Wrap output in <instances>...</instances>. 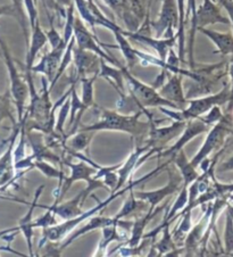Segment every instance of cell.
I'll list each match as a JSON object with an SVG mask.
<instances>
[{
    "label": "cell",
    "mask_w": 233,
    "mask_h": 257,
    "mask_svg": "<svg viewBox=\"0 0 233 257\" xmlns=\"http://www.w3.org/2000/svg\"><path fill=\"white\" fill-rule=\"evenodd\" d=\"M101 118L93 124L89 125H81L77 131H121L131 135L136 138H142L145 134H149L150 122L145 123L140 121V116L145 114L147 117L152 116V114L147 110L139 109L132 115H125L120 112L106 109L100 107Z\"/></svg>",
    "instance_id": "obj_1"
},
{
    "label": "cell",
    "mask_w": 233,
    "mask_h": 257,
    "mask_svg": "<svg viewBox=\"0 0 233 257\" xmlns=\"http://www.w3.org/2000/svg\"><path fill=\"white\" fill-rule=\"evenodd\" d=\"M163 169H164V166H159V168H157L156 170H154L153 172H150L149 174H147L146 177L141 178L139 180H137V181H132V182L129 183L127 187H123L121 190L116 191V192H113V194H110V196L108 197V198H107L106 200H103V201H98L97 197L94 196V195H92V197H94V198H96V200H97V205L93 208L89 209V211L84 212V213H82L81 215H79V216L70 218V220L64 221L63 223L51 225V226H49V228L44 229V231H42V239H41L40 243H39V249H41V248L44 247V243H46L47 241H59L60 239L65 237V235L68 232H71L73 229H75L77 225L81 224L82 222L87 221L88 218L93 216L96 213L100 212V211H103V209H105L107 206H108V205L111 203V201H114L116 198H119L120 196L124 195L127 191H130L136 186L140 185V183L142 181H145V180L152 178L153 175H156L157 173H159V171H162Z\"/></svg>",
    "instance_id": "obj_2"
},
{
    "label": "cell",
    "mask_w": 233,
    "mask_h": 257,
    "mask_svg": "<svg viewBox=\"0 0 233 257\" xmlns=\"http://www.w3.org/2000/svg\"><path fill=\"white\" fill-rule=\"evenodd\" d=\"M228 100H230V87L227 84H224L221 91L217 93L189 99V104L184 109H167V107H158V109L175 121L188 122L190 119L199 118L202 115L208 113L214 106L227 104Z\"/></svg>",
    "instance_id": "obj_3"
},
{
    "label": "cell",
    "mask_w": 233,
    "mask_h": 257,
    "mask_svg": "<svg viewBox=\"0 0 233 257\" xmlns=\"http://www.w3.org/2000/svg\"><path fill=\"white\" fill-rule=\"evenodd\" d=\"M0 48H2L3 58L5 61L8 75H10L11 81V95L13 98V101L16 106L17 110V122L21 123L23 119V116L25 114V102H27L28 97H30V90L29 84L27 82V79H23L21 73L19 72L16 67L15 61L13 59L11 51L8 49L6 42L2 39L0 37Z\"/></svg>",
    "instance_id": "obj_4"
},
{
    "label": "cell",
    "mask_w": 233,
    "mask_h": 257,
    "mask_svg": "<svg viewBox=\"0 0 233 257\" xmlns=\"http://www.w3.org/2000/svg\"><path fill=\"white\" fill-rule=\"evenodd\" d=\"M122 70L124 79L127 81L129 89H130V95L135 98L137 104L140 106L142 110H146V108H154V107H167V108L179 110L178 106L163 98L158 93V90L155 89L153 85L146 84L135 78L129 72L128 67L123 66Z\"/></svg>",
    "instance_id": "obj_5"
},
{
    "label": "cell",
    "mask_w": 233,
    "mask_h": 257,
    "mask_svg": "<svg viewBox=\"0 0 233 257\" xmlns=\"http://www.w3.org/2000/svg\"><path fill=\"white\" fill-rule=\"evenodd\" d=\"M231 24L228 17L223 16L221 8L215 3V0H204L199 8H197L196 21L193 27L190 29V45H189V64L191 70H195V61H193V42H195L196 32L200 29L214 24Z\"/></svg>",
    "instance_id": "obj_6"
},
{
    "label": "cell",
    "mask_w": 233,
    "mask_h": 257,
    "mask_svg": "<svg viewBox=\"0 0 233 257\" xmlns=\"http://www.w3.org/2000/svg\"><path fill=\"white\" fill-rule=\"evenodd\" d=\"M230 121L226 118V116H224L223 119L214 124L209 130L208 135H207L201 148L191 160L192 165L196 166V168H199V165L211 153L221 147L226 136L230 134Z\"/></svg>",
    "instance_id": "obj_7"
},
{
    "label": "cell",
    "mask_w": 233,
    "mask_h": 257,
    "mask_svg": "<svg viewBox=\"0 0 233 257\" xmlns=\"http://www.w3.org/2000/svg\"><path fill=\"white\" fill-rule=\"evenodd\" d=\"M74 37H75L76 46L79 47V48L94 53L100 58L105 59V61L111 64V65L118 66L120 68L123 67L122 64H121L118 59H116L114 56H111L110 54H107L106 51L101 48L102 46H106V45L99 42V40L96 38V34H92L90 32L89 30L85 28V25L79 19V17H75Z\"/></svg>",
    "instance_id": "obj_8"
},
{
    "label": "cell",
    "mask_w": 233,
    "mask_h": 257,
    "mask_svg": "<svg viewBox=\"0 0 233 257\" xmlns=\"http://www.w3.org/2000/svg\"><path fill=\"white\" fill-rule=\"evenodd\" d=\"M156 38L173 37L174 30L179 29V11L176 0H163L158 19L152 22Z\"/></svg>",
    "instance_id": "obj_9"
},
{
    "label": "cell",
    "mask_w": 233,
    "mask_h": 257,
    "mask_svg": "<svg viewBox=\"0 0 233 257\" xmlns=\"http://www.w3.org/2000/svg\"><path fill=\"white\" fill-rule=\"evenodd\" d=\"M63 164L68 166L71 170V175L70 177H66L64 179L62 186H58L57 190L55 192L56 200L55 203L59 204L60 200L64 198V196L66 195V192L70 190L72 185L76 181H80V180H83L87 183L91 182L93 180V175L97 172L96 168H93L92 165L88 164L87 162L80 161L79 163H71L70 161L63 160Z\"/></svg>",
    "instance_id": "obj_10"
},
{
    "label": "cell",
    "mask_w": 233,
    "mask_h": 257,
    "mask_svg": "<svg viewBox=\"0 0 233 257\" xmlns=\"http://www.w3.org/2000/svg\"><path fill=\"white\" fill-rule=\"evenodd\" d=\"M149 138L146 141V144L149 145L152 148H158L161 152L164 151V146L182 134L185 125H187V122L175 121L172 123V125L157 127L153 118H149Z\"/></svg>",
    "instance_id": "obj_11"
},
{
    "label": "cell",
    "mask_w": 233,
    "mask_h": 257,
    "mask_svg": "<svg viewBox=\"0 0 233 257\" xmlns=\"http://www.w3.org/2000/svg\"><path fill=\"white\" fill-rule=\"evenodd\" d=\"M181 181L183 182L181 174L170 170L168 171V183L165 187L152 191H135V195L137 198L147 201L150 208L155 209L166 197L175 194L179 190V188L181 187Z\"/></svg>",
    "instance_id": "obj_12"
},
{
    "label": "cell",
    "mask_w": 233,
    "mask_h": 257,
    "mask_svg": "<svg viewBox=\"0 0 233 257\" xmlns=\"http://www.w3.org/2000/svg\"><path fill=\"white\" fill-rule=\"evenodd\" d=\"M209 125L202 121L201 118H193L187 122L184 130L182 134L180 135V138L174 145H172L171 147H168L165 151H162L161 153L157 154V157H167V156H174L176 153H179L181 149L184 148V146L187 145L189 141H191L193 138H196L197 136L205 132H208Z\"/></svg>",
    "instance_id": "obj_13"
},
{
    "label": "cell",
    "mask_w": 233,
    "mask_h": 257,
    "mask_svg": "<svg viewBox=\"0 0 233 257\" xmlns=\"http://www.w3.org/2000/svg\"><path fill=\"white\" fill-rule=\"evenodd\" d=\"M100 57L89 50L79 48L75 45L73 50V63L76 67L77 79L83 76L98 75L100 71Z\"/></svg>",
    "instance_id": "obj_14"
},
{
    "label": "cell",
    "mask_w": 233,
    "mask_h": 257,
    "mask_svg": "<svg viewBox=\"0 0 233 257\" xmlns=\"http://www.w3.org/2000/svg\"><path fill=\"white\" fill-rule=\"evenodd\" d=\"M122 32L125 37H129L138 42H141V44H145L147 46L152 47V48L156 50L158 58L162 59V61H164V62H166L168 51H170L171 49H173L176 40H179L178 34H174L173 37L164 38L163 39V38H156V37L153 38L150 36H147V34L139 33V32L124 31V30Z\"/></svg>",
    "instance_id": "obj_15"
},
{
    "label": "cell",
    "mask_w": 233,
    "mask_h": 257,
    "mask_svg": "<svg viewBox=\"0 0 233 257\" xmlns=\"http://www.w3.org/2000/svg\"><path fill=\"white\" fill-rule=\"evenodd\" d=\"M66 44L63 42L62 45L58 46L57 48L51 49L48 54L42 56L41 61L39 62L36 66L32 67V73H40V74L45 75L48 81L53 82L56 74H57L58 68L62 63V58L64 55V51L66 49Z\"/></svg>",
    "instance_id": "obj_16"
},
{
    "label": "cell",
    "mask_w": 233,
    "mask_h": 257,
    "mask_svg": "<svg viewBox=\"0 0 233 257\" xmlns=\"http://www.w3.org/2000/svg\"><path fill=\"white\" fill-rule=\"evenodd\" d=\"M21 134V124L17 122L14 123V132L11 137L10 146H8L6 152L0 157V187L8 186L14 179V170H15V161H14V146L16 143L17 136Z\"/></svg>",
    "instance_id": "obj_17"
},
{
    "label": "cell",
    "mask_w": 233,
    "mask_h": 257,
    "mask_svg": "<svg viewBox=\"0 0 233 257\" xmlns=\"http://www.w3.org/2000/svg\"><path fill=\"white\" fill-rule=\"evenodd\" d=\"M158 93L163 98L173 102L179 107V110L184 109L189 104V99L184 96L183 88H182V75L176 74L168 79L161 88L158 89Z\"/></svg>",
    "instance_id": "obj_18"
},
{
    "label": "cell",
    "mask_w": 233,
    "mask_h": 257,
    "mask_svg": "<svg viewBox=\"0 0 233 257\" xmlns=\"http://www.w3.org/2000/svg\"><path fill=\"white\" fill-rule=\"evenodd\" d=\"M45 189V186H40L37 189L36 191V195H34V198L32 200L31 205H30V208L28 213L25 214V215L21 218L20 222H19V226H17V229H19L21 232L23 233L25 240H27L28 243V248H29V254L30 256H34L33 254V243H32V238H33V229H34V225H33V212H34V208L38 206V200H39V197L41 196L42 194V190Z\"/></svg>",
    "instance_id": "obj_19"
},
{
    "label": "cell",
    "mask_w": 233,
    "mask_h": 257,
    "mask_svg": "<svg viewBox=\"0 0 233 257\" xmlns=\"http://www.w3.org/2000/svg\"><path fill=\"white\" fill-rule=\"evenodd\" d=\"M48 42L47 34L42 31L40 22L36 23V25L31 29V39H30L29 49L27 54V61H25V71H31L34 66V61L40 51ZM32 72V71H31Z\"/></svg>",
    "instance_id": "obj_20"
},
{
    "label": "cell",
    "mask_w": 233,
    "mask_h": 257,
    "mask_svg": "<svg viewBox=\"0 0 233 257\" xmlns=\"http://www.w3.org/2000/svg\"><path fill=\"white\" fill-rule=\"evenodd\" d=\"M116 223H118V222H116L114 217L91 216V218H90L87 223H85L84 225H82L79 230L75 231L74 233L71 234L70 237H68V239L65 242L60 245V249H62V251H64L73 241H75L76 239H79L80 237H82V235L87 234L89 232H92V231H94V230L103 229V228H106V226L113 225Z\"/></svg>",
    "instance_id": "obj_21"
},
{
    "label": "cell",
    "mask_w": 233,
    "mask_h": 257,
    "mask_svg": "<svg viewBox=\"0 0 233 257\" xmlns=\"http://www.w3.org/2000/svg\"><path fill=\"white\" fill-rule=\"evenodd\" d=\"M165 206H166V205H164L163 207H156L155 209L149 207L148 212H147L146 215L136 218V220L133 221L130 238L128 239V241H127V243H125V245L130 246V247L139 246L141 241H142V239H144V234H145L144 232H145V229H146L147 224H148L149 222L152 221V218L156 216L159 212L163 211V208Z\"/></svg>",
    "instance_id": "obj_22"
},
{
    "label": "cell",
    "mask_w": 233,
    "mask_h": 257,
    "mask_svg": "<svg viewBox=\"0 0 233 257\" xmlns=\"http://www.w3.org/2000/svg\"><path fill=\"white\" fill-rule=\"evenodd\" d=\"M82 200H83V190L79 192V194L71 200L65 201V203L63 204L54 203V205L48 206V208H50L56 215L62 217L64 221H66L70 220V218L81 215L82 213H84L82 211V206H83Z\"/></svg>",
    "instance_id": "obj_23"
},
{
    "label": "cell",
    "mask_w": 233,
    "mask_h": 257,
    "mask_svg": "<svg viewBox=\"0 0 233 257\" xmlns=\"http://www.w3.org/2000/svg\"><path fill=\"white\" fill-rule=\"evenodd\" d=\"M199 32L205 34V36L215 45L217 49L215 53L221 54L222 56L233 55V34L231 32L223 33L206 28L200 29Z\"/></svg>",
    "instance_id": "obj_24"
},
{
    "label": "cell",
    "mask_w": 233,
    "mask_h": 257,
    "mask_svg": "<svg viewBox=\"0 0 233 257\" xmlns=\"http://www.w3.org/2000/svg\"><path fill=\"white\" fill-rule=\"evenodd\" d=\"M171 161L174 162L175 166L178 168L179 173L182 177L184 186L189 187L195 180L199 178V173L197 172V168L192 165L191 161L188 160L183 149H181L179 153H176L174 156H172Z\"/></svg>",
    "instance_id": "obj_25"
},
{
    "label": "cell",
    "mask_w": 233,
    "mask_h": 257,
    "mask_svg": "<svg viewBox=\"0 0 233 257\" xmlns=\"http://www.w3.org/2000/svg\"><path fill=\"white\" fill-rule=\"evenodd\" d=\"M98 76L106 79L108 82L113 85L119 93H124V74L123 70L120 67L110 66V64L105 61V59H100V71H99Z\"/></svg>",
    "instance_id": "obj_26"
},
{
    "label": "cell",
    "mask_w": 233,
    "mask_h": 257,
    "mask_svg": "<svg viewBox=\"0 0 233 257\" xmlns=\"http://www.w3.org/2000/svg\"><path fill=\"white\" fill-rule=\"evenodd\" d=\"M111 32H113L114 37H115V40L118 42V46H116V48H120V50L122 51L123 56L125 58V61H127L128 68H131L136 65V63L139 61V50H137L133 48V47L130 45V42L128 41L127 38L123 34V30L119 28V27H115L114 29L110 30Z\"/></svg>",
    "instance_id": "obj_27"
},
{
    "label": "cell",
    "mask_w": 233,
    "mask_h": 257,
    "mask_svg": "<svg viewBox=\"0 0 233 257\" xmlns=\"http://www.w3.org/2000/svg\"><path fill=\"white\" fill-rule=\"evenodd\" d=\"M170 223L165 225V228L163 230V237L161 240L156 242L152 246V250L149 251V254L147 256H162L167 255L168 252L178 249L179 246L176 245V242L173 239V234L170 231Z\"/></svg>",
    "instance_id": "obj_28"
},
{
    "label": "cell",
    "mask_w": 233,
    "mask_h": 257,
    "mask_svg": "<svg viewBox=\"0 0 233 257\" xmlns=\"http://www.w3.org/2000/svg\"><path fill=\"white\" fill-rule=\"evenodd\" d=\"M205 220V218H204ZM204 220H202L200 223L197 225L192 226V229L190 230L188 233L187 238L184 240V254L185 256H192L198 252V248H199V243L202 240V237H204Z\"/></svg>",
    "instance_id": "obj_29"
},
{
    "label": "cell",
    "mask_w": 233,
    "mask_h": 257,
    "mask_svg": "<svg viewBox=\"0 0 233 257\" xmlns=\"http://www.w3.org/2000/svg\"><path fill=\"white\" fill-rule=\"evenodd\" d=\"M101 230H102L101 240L99 241L98 248L93 256H103L106 254V249H107V247H108L109 243H111L113 241H121V240H123V239H125V235L121 234L119 232L118 224L106 226V228H103Z\"/></svg>",
    "instance_id": "obj_30"
},
{
    "label": "cell",
    "mask_w": 233,
    "mask_h": 257,
    "mask_svg": "<svg viewBox=\"0 0 233 257\" xmlns=\"http://www.w3.org/2000/svg\"><path fill=\"white\" fill-rule=\"evenodd\" d=\"M179 11V29L178 34L179 37V57L181 63H184L185 57V0H176Z\"/></svg>",
    "instance_id": "obj_31"
},
{
    "label": "cell",
    "mask_w": 233,
    "mask_h": 257,
    "mask_svg": "<svg viewBox=\"0 0 233 257\" xmlns=\"http://www.w3.org/2000/svg\"><path fill=\"white\" fill-rule=\"evenodd\" d=\"M92 140L91 131H77V134L71 136L66 140L65 147L74 152L87 151Z\"/></svg>",
    "instance_id": "obj_32"
},
{
    "label": "cell",
    "mask_w": 233,
    "mask_h": 257,
    "mask_svg": "<svg viewBox=\"0 0 233 257\" xmlns=\"http://www.w3.org/2000/svg\"><path fill=\"white\" fill-rule=\"evenodd\" d=\"M189 203V190H188V186L182 185V189L180 190V194L178 196V198L175 199L173 206L171 207V209H167V213L164 220H166L167 222H170L172 224V222L175 220V216L179 215V213H181L183 209L187 207V205Z\"/></svg>",
    "instance_id": "obj_33"
},
{
    "label": "cell",
    "mask_w": 233,
    "mask_h": 257,
    "mask_svg": "<svg viewBox=\"0 0 233 257\" xmlns=\"http://www.w3.org/2000/svg\"><path fill=\"white\" fill-rule=\"evenodd\" d=\"M144 205H145V200L137 198L135 195V191H133V189H131L130 196H129L128 199L124 201L122 208L120 209V212L116 214L114 218L116 220V222H118L119 220H122L123 217H128L129 215H131L132 213L141 209V207H144Z\"/></svg>",
    "instance_id": "obj_34"
},
{
    "label": "cell",
    "mask_w": 233,
    "mask_h": 257,
    "mask_svg": "<svg viewBox=\"0 0 233 257\" xmlns=\"http://www.w3.org/2000/svg\"><path fill=\"white\" fill-rule=\"evenodd\" d=\"M182 215V221H181L180 225L174 230L173 232V239L174 241L176 242V245L183 246L184 245V240L187 238L188 233L190 232V230L192 229V211H188L184 212Z\"/></svg>",
    "instance_id": "obj_35"
},
{
    "label": "cell",
    "mask_w": 233,
    "mask_h": 257,
    "mask_svg": "<svg viewBox=\"0 0 233 257\" xmlns=\"http://www.w3.org/2000/svg\"><path fill=\"white\" fill-rule=\"evenodd\" d=\"M98 75L92 76H83L81 78V84H82V98L81 100L83 104L88 107H91L94 105V93H93V85Z\"/></svg>",
    "instance_id": "obj_36"
},
{
    "label": "cell",
    "mask_w": 233,
    "mask_h": 257,
    "mask_svg": "<svg viewBox=\"0 0 233 257\" xmlns=\"http://www.w3.org/2000/svg\"><path fill=\"white\" fill-rule=\"evenodd\" d=\"M72 92H71V109H70V121H68L67 126L72 127L73 124L76 121V114L77 113H84L88 109V107L83 104V101L80 99V97L77 96L76 89H75V81H73L71 83Z\"/></svg>",
    "instance_id": "obj_37"
},
{
    "label": "cell",
    "mask_w": 233,
    "mask_h": 257,
    "mask_svg": "<svg viewBox=\"0 0 233 257\" xmlns=\"http://www.w3.org/2000/svg\"><path fill=\"white\" fill-rule=\"evenodd\" d=\"M32 169H37L40 171V172L46 175L47 178H51V179H58L59 180V185L62 186V183L65 179V174L62 170H58L54 168L53 165H50L47 161H39V160H34L32 163Z\"/></svg>",
    "instance_id": "obj_38"
},
{
    "label": "cell",
    "mask_w": 233,
    "mask_h": 257,
    "mask_svg": "<svg viewBox=\"0 0 233 257\" xmlns=\"http://www.w3.org/2000/svg\"><path fill=\"white\" fill-rule=\"evenodd\" d=\"M75 45H76L75 37L73 36L71 41L68 42L67 46H66L65 51H64V55H63V58H62V63H60V66H59V68H58L57 74H56L54 81H53V82H51V84H50V87H49L50 91H51V90H53L54 85H55L56 83H57V81L59 80L60 76L63 75V73L66 71V68H67L68 66H70V64L73 62V50H74Z\"/></svg>",
    "instance_id": "obj_39"
},
{
    "label": "cell",
    "mask_w": 233,
    "mask_h": 257,
    "mask_svg": "<svg viewBox=\"0 0 233 257\" xmlns=\"http://www.w3.org/2000/svg\"><path fill=\"white\" fill-rule=\"evenodd\" d=\"M224 246H225V254L233 255V208L231 206H228L226 211Z\"/></svg>",
    "instance_id": "obj_40"
},
{
    "label": "cell",
    "mask_w": 233,
    "mask_h": 257,
    "mask_svg": "<svg viewBox=\"0 0 233 257\" xmlns=\"http://www.w3.org/2000/svg\"><path fill=\"white\" fill-rule=\"evenodd\" d=\"M74 23H75L74 6H73V4H71V5L67 7V11H66V22H65V25H64V34H63V39L66 45L71 41L73 36H74Z\"/></svg>",
    "instance_id": "obj_41"
},
{
    "label": "cell",
    "mask_w": 233,
    "mask_h": 257,
    "mask_svg": "<svg viewBox=\"0 0 233 257\" xmlns=\"http://www.w3.org/2000/svg\"><path fill=\"white\" fill-rule=\"evenodd\" d=\"M70 109H71V96L67 98L65 102L59 107V113L57 117V122L55 124V131L58 132V134L64 135V125H65V122L67 119V116L70 115ZM66 138V136H65Z\"/></svg>",
    "instance_id": "obj_42"
},
{
    "label": "cell",
    "mask_w": 233,
    "mask_h": 257,
    "mask_svg": "<svg viewBox=\"0 0 233 257\" xmlns=\"http://www.w3.org/2000/svg\"><path fill=\"white\" fill-rule=\"evenodd\" d=\"M12 99L13 98L10 91V92H6L5 97L0 100V125H2L4 119L7 117H10L13 123H17L14 119V117H13V114H12Z\"/></svg>",
    "instance_id": "obj_43"
},
{
    "label": "cell",
    "mask_w": 233,
    "mask_h": 257,
    "mask_svg": "<svg viewBox=\"0 0 233 257\" xmlns=\"http://www.w3.org/2000/svg\"><path fill=\"white\" fill-rule=\"evenodd\" d=\"M47 208V212L44 214V215L39 216L37 220L33 221V225L34 228H42V229H46V228H49L51 225H55L57 224V222H56V214L51 211L50 208L46 207Z\"/></svg>",
    "instance_id": "obj_44"
},
{
    "label": "cell",
    "mask_w": 233,
    "mask_h": 257,
    "mask_svg": "<svg viewBox=\"0 0 233 257\" xmlns=\"http://www.w3.org/2000/svg\"><path fill=\"white\" fill-rule=\"evenodd\" d=\"M223 117L224 115L222 113L221 106H214L208 113H206V115H202V116H200L199 118H201L207 125L210 126L221 121V119H223Z\"/></svg>",
    "instance_id": "obj_45"
},
{
    "label": "cell",
    "mask_w": 233,
    "mask_h": 257,
    "mask_svg": "<svg viewBox=\"0 0 233 257\" xmlns=\"http://www.w3.org/2000/svg\"><path fill=\"white\" fill-rule=\"evenodd\" d=\"M23 4H24L25 10H27L28 16H29L30 27H31V29H32L39 21L36 3H34V0H23Z\"/></svg>",
    "instance_id": "obj_46"
},
{
    "label": "cell",
    "mask_w": 233,
    "mask_h": 257,
    "mask_svg": "<svg viewBox=\"0 0 233 257\" xmlns=\"http://www.w3.org/2000/svg\"><path fill=\"white\" fill-rule=\"evenodd\" d=\"M102 179H103L102 181L103 185L110 190V194L115 192L116 187H118V183H119V175L116 173V170L107 172L105 175H103Z\"/></svg>",
    "instance_id": "obj_47"
},
{
    "label": "cell",
    "mask_w": 233,
    "mask_h": 257,
    "mask_svg": "<svg viewBox=\"0 0 233 257\" xmlns=\"http://www.w3.org/2000/svg\"><path fill=\"white\" fill-rule=\"evenodd\" d=\"M46 34H47V38H48V42L51 46V49L57 48L58 46H60L64 42L63 37L60 36V34L58 33L57 30L55 29L53 24H51L50 30H49V31H47Z\"/></svg>",
    "instance_id": "obj_48"
},
{
    "label": "cell",
    "mask_w": 233,
    "mask_h": 257,
    "mask_svg": "<svg viewBox=\"0 0 233 257\" xmlns=\"http://www.w3.org/2000/svg\"><path fill=\"white\" fill-rule=\"evenodd\" d=\"M228 75H230L231 85H230V100L227 102V115L232 114L233 112V55L228 63Z\"/></svg>",
    "instance_id": "obj_49"
},
{
    "label": "cell",
    "mask_w": 233,
    "mask_h": 257,
    "mask_svg": "<svg viewBox=\"0 0 233 257\" xmlns=\"http://www.w3.org/2000/svg\"><path fill=\"white\" fill-rule=\"evenodd\" d=\"M111 10L115 11L120 16H122L127 5V0H103Z\"/></svg>",
    "instance_id": "obj_50"
},
{
    "label": "cell",
    "mask_w": 233,
    "mask_h": 257,
    "mask_svg": "<svg viewBox=\"0 0 233 257\" xmlns=\"http://www.w3.org/2000/svg\"><path fill=\"white\" fill-rule=\"evenodd\" d=\"M215 2H217L219 5L227 12L228 19H230V22L233 29V0H215Z\"/></svg>",
    "instance_id": "obj_51"
},
{
    "label": "cell",
    "mask_w": 233,
    "mask_h": 257,
    "mask_svg": "<svg viewBox=\"0 0 233 257\" xmlns=\"http://www.w3.org/2000/svg\"><path fill=\"white\" fill-rule=\"evenodd\" d=\"M167 72H168V71H167V70H165V68H162L161 73H159L157 78L155 79L154 83L152 84L155 89L158 90L159 88L162 87V85H163L164 83H165V80H166V74H167Z\"/></svg>",
    "instance_id": "obj_52"
},
{
    "label": "cell",
    "mask_w": 233,
    "mask_h": 257,
    "mask_svg": "<svg viewBox=\"0 0 233 257\" xmlns=\"http://www.w3.org/2000/svg\"><path fill=\"white\" fill-rule=\"evenodd\" d=\"M3 15H12V16H16L17 19H19V14H17V11L14 5L0 6V16Z\"/></svg>",
    "instance_id": "obj_53"
},
{
    "label": "cell",
    "mask_w": 233,
    "mask_h": 257,
    "mask_svg": "<svg viewBox=\"0 0 233 257\" xmlns=\"http://www.w3.org/2000/svg\"><path fill=\"white\" fill-rule=\"evenodd\" d=\"M232 170H233V156L228 158L226 162H224L223 164L218 168L219 172H225V171H232Z\"/></svg>",
    "instance_id": "obj_54"
},
{
    "label": "cell",
    "mask_w": 233,
    "mask_h": 257,
    "mask_svg": "<svg viewBox=\"0 0 233 257\" xmlns=\"http://www.w3.org/2000/svg\"><path fill=\"white\" fill-rule=\"evenodd\" d=\"M4 97H5V95H0V100H2V99H3V98H4Z\"/></svg>",
    "instance_id": "obj_55"
}]
</instances>
